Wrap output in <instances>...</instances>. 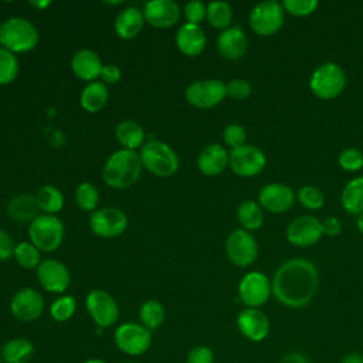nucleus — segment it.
Listing matches in <instances>:
<instances>
[{
	"instance_id": "16",
	"label": "nucleus",
	"mask_w": 363,
	"mask_h": 363,
	"mask_svg": "<svg viewBox=\"0 0 363 363\" xmlns=\"http://www.w3.org/2000/svg\"><path fill=\"white\" fill-rule=\"evenodd\" d=\"M37 279L40 285L52 294H62L71 284L69 269L58 259H44L37 267Z\"/></svg>"
},
{
	"instance_id": "51",
	"label": "nucleus",
	"mask_w": 363,
	"mask_h": 363,
	"mask_svg": "<svg viewBox=\"0 0 363 363\" xmlns=\"http://www.w3.org/2000/svg\"><path fill=\"white\" fill-rule=\"evenodd\" d=\"M31 4L35 6V7H38V9H44V7L50 6L51 3H50V1H31Z\"/></svg>"
},
{
	"instance_id": "29",
	"label": "nucleus",
	"mask_w": 363,
	"mask_h": 363,
	"mask_svg": "<svg viewBox=\"0 0 363 363\" xmlns=\"http://www.w3.org/2000/svg\"><path fill=\"white\" fill-rule=\"evenodd\" d=\"M115 136L116 140L123 146V149L128 150H136L138 147L143 146L145 143V130L143 128L130 119L122 121L115 128Z\"/></svg>"
},
{
	"instance_id": "35",
	"label": "nucleus",
	"mask_w": 363,
	"mask_h": 363,
	"mask_svg": "<svg viewBox=\"0 0 363 363\" xmlns=\"http://www.w3.org/2000/svg\"><path fill=\"white\" fill-rule=\"evenodd\" d=\"M17 264L26 269H33L40 265V250L33 242H18L13 254Z\"/></svg>"
},
{
	"instance_id": "4",
	"label": "nucleus",
	"mask_w": 363,
	"mask_h": 363,
	"mask_svg": "<svg viewBox=\"0 0 363 363\" xmlns=\"http://www.w3.org/2000/svg\"><path fill=\"white\" fill-rule=\"evenodd\" d=\"M139 156L142 166L159 177H169L179 169V156L167 143L160 140L145 143Z\"/></svg>"
},
{
	"instance_id": "2",
	"label": "nucleus",
	"mask_w": 363,
	"mask_h": 363,
	"mask_svg": "<svg viewBox=\"0 0 363 363\" xmlns=\"http://www.w3.org/2000/svg\"><path fill=\"white\" fill-rule=\"evenodd\" d=\"M142 160L135 150L119 149L113 152L102 170L104 182L112 189H128L140 176Z\"/></svg>"
},
{
	"instance_id": "28",
	"label": "nucleus",
	"mask_w": 363,
	"mask_h": 363,
	"mask_svg": "<svg viewBox=\"0 0 363 363\" xmlns=\"http://www.w3.org/2000/svg\"><path fill=\"white\" fill-rule=\"evenodd\" d=\"M108 96H109V92H108L106 84L94 81V82H89L82 89L79 96V104L86 112L94 113L101 111L106 105Z\"/></svg>"
},
{
	"instance_id": "30",
	"label": "nucleus",
	"mask_w": 363,
	"mask_h": 363,
	"mask_svg": "<svg viewBox=\"0 0 363 363\" xmlns=\"http://www.w3.org/2000/svg\"><path fill=\"white\" fill-rule=\"evenodd\" d=\"M340 201L349 214L359 216L363 213V176L354 177L346 183L340 194Z\"/></svg>"
},
{
	"instance_id": "17",
	"label": "nucleus",
	"mask_w": 363,
	"mask_h": 363,
	"mask_svg": "<svg viewBox=\"0 0 363 363\" xmlns=\"http://www.w3.org/2000/svg\"><path fill=\"white\" fill-rule=\"evenodd\" d=\"M235 323L240 333L251 342H262L271 332L269 318L259 308H244Z\"/></svg>"
},
{
	"instance_id": "3",
	"label": "nucleus",
	"mask_w": 363,
	"mask_h": 363,
	"mask_svg": "<svg viewBox=\"0 0 363 363\" xmlns=\"http://www.w3.org/2000/svg\"><path fill=\"white\" fill-rule=\"evenodd\" d=\"M40 34L37 27L27 18L10 17L0 24L1 48L16 54L28 52L38 44Z\"/></svg>"
},
{
	"instance_id": "43",
	"label": "nucleus",
	"mask_w": 363,
	"mask_h": 363,
	"mask_svg": "<svg viewBox=\"0 0 363 363\" xmlns=\"http://www.w3.org/2000/svg\"><path fill=\"white\" fill-rule=\"evenodd\" d=\"M183 14L189 24L199 26V23H201L207 16V6H204V3L199 0L189 1L183 9Z\"/></svg>"
},
{
	"instance_id": "5",
	"label": "nucleus",
	"mask_w": 363,
	"mask_h": 363,
	"mask_svg": "<svg viewBox=\"0 0 363 363\" xmlns=\"http://www.w3.org/2000/svg\"><path fill=\"white\" fill-rule=\"evenodd\" d=\"M28 235L31 242L44 252L55 251L64 240V224L52 214H40L30 223Z\"/></svg>"
},
{
	"instance_id": "55",
	"label": "nucleus",
	"mask_w": 363,
	"mask_h": 363,
	"mask_svg": "<svg viewBox=\"0 0 363 363\" xmlns=\"http://www.w3.org/2000/svg\"><path fill=\"white\" fill-rule=\"evenodd\" d=\"M0 363H3V359H1V356H0Z\"/></svg>"
},
{
	"instance_id": "37",
	"label": "nucleus",
	"mask_w": 363,
	"mask_h": 363,
	"mask_svg": "<svg viewBox=\"0 0 363 363\" xmlns=\"http://www.w3.org/2000/svg\"><path fill=\"white\" fill-rule=\"evenodd\" d=\"M75 201L79 208L85 211H95L99 201L98 189L89 182H82L75 190Z\"/></svg>"
},
{
	"instance_id": "7",
	"label": "nucleus",
	"mask_w": 363,
	"mask_h": 363,
	"mask_svg": "<svg viewBox=\"0 0 363 363\" xmlns=\"http://www.w3.org/2000/svg\"><path fill=\"white\" fill-rule=\"evenodd\" d=\"M346 85V74L340 65L325 62L319 65L309 81L311 91L320 99H333L342 94Z\"/></svg>"
},
{
	"instance_id": "52",
	"label": "nucleus",
	"mask_w": 363,
	"mask_h": 363,
	"mask_svg": "<svg viewBox=\"0 0 363 363\" xmlns=\"http://www.w3.org/2000/svg\"><path fill=\"white\" fill-rule=\"evenodd\" d=\"M357 228H359V231L363 234V213H360V214L357 216Z\"/></svg>"
},
{
	"instance_id": "26",
	"label": "nucleus",
	"mask_w": 363,
	"mask_h": 363,
	"mask_svg": "<svg viewBox=\"0 0 363 363\" xmlns=\"http://www.w3.org/2000/svg\"><path fill=\"white\" fill-rule=\"evenodd\" d=\"M7 214L16 221H33L40 216V207L35 196L21 193L14 196L7 204Z\"/></svg>"
},
{
	"instance_id": "14",
	"label": "nucleus",
	"mask_w": 363,
	"mask_h": 363,
	"mask_svg": "<svg viewBox=\"0 0 363 363\" xmlns=\"http://www.w3.org/2000/svg\"><path fill=\"white\" fill-rule=\"evenodd\" d=\"M225 252L233 264L238 267H248L257 259L258 245L250 231L240 228L228 235L225 241Z\"/></svg>"
},
{
	"instance_id": "47",
	"label": "nucleus",
	"mask_w": 363,
	"mask_h": 363,
	"mask_svg": "<svg viewBox=\"0 0 363 363\" xmlns=\"http://www.w3.org/2000/svg\"><path fill=\"white\" fill-rule=\"evenodd\" d=\"M99 77L102 78L104 84H108V85L116 84L121 79V69L115 64H106L102 67Z\"/></svg>"
},
{
	"instance_id": "46",
	"label": "nucleus",
	"mask_w": 363,
	"mask_h": 363,
	"mask_svg": "<svg viewBox=\"0 0 363 363\" xmlns=\"http://www.w3.org/2000/svg\"><path fill=\"white\" fill-rule=\"evenodd\" d=\"M14 241L11 238V235L0 228V261H4V259H9L13 254H14Z\"/></svg>"
},
{
	"instance_id": "21",
	"label": "nucleus",
	"mask_w": 363,
	"mask_h": 363,
	"mask_svg": "<svg viewBox=\"0 0 363 363\" xmlns=\"http://www.w3.org/2000/svg\"><path fill=\"white\" fill-rule=\"evenodd\" d=\"M206 34L200 26L183 24L176 33V45L187 57H197L206 48Z\"/></svg>"
},
{
	"instance_id": "22",
	"label": "nucleus",
	"mask_w": 363,
	"mask_h": 363,
	"mask_svg": "<svg viewBox=\"0 0 363 363\" xmlns=\"http://www.w3.org/2000/svg\"><path fill=\"white\" fill-rule=\"evenodd\" d=\"M102 67L104 64L101 62L99 55L88 48L77 51L71 60L74 75L86 82H94L101 75Z\"/></svg>"
},
{
	"instance_id": "38",
	"label": "nucleus",
	"mask_w": 363,
	"mask_h": 363,
	"mask_svg": "<svg viewBox=\"0 0 363 363\" xmlns=\"http://www.w3.org/2000/svg\"><path fill=\"white\" fill-rule=\"evenodd\" d=\"M18 75V61L17 57L0 47V85H7L13 82Z\"/></svg>"
},
{
	"instance_id": "20",
	"label": "nucleus",
	"mask_w": 363,
	"mask_h": 363,
	"mask_svg": "<svg viewBox=\"0 0 363 363\" xmlns=\"http://www.w3.org/2000/svg\"><path fill=\"white\" fill-rule=\"evenodd\" d=\"M259 206L271 213H284L294 204V190L282 183H271L264 186L258 194Z\"/></svg>"
},
{
	"instance_id": "8",
	"label": "nucleus",
	"mask_w": 363,
	"mask_h": 363,
	"mask_svg": "<svg viewBox=\"0 0 363 363\" xmlns=\"http://www.w3.org/2000/svg\"><path fill=\"white\" fill-rule=\"evenodd\" d=\"M285 10L277 0H265L254 6L250 13V26L258 35H272L284 24Z\"/></svg>"
},
{
	"instance_id": "23",
	"label": "nucleus",
	"mask_w": 363,
	"mask_h": 363,
	"mask_svg": "<svg viewBox=\"0 0 363 363\" xmlns=\"http://www.w3.org/2000/svg\"><path fill=\"white\" fill-rule=\"evenodd\" d=\"M247 35L240 27H228L217 38V50L227 60H238L247 51Z\"/></svg>"
},
{
	"instance_id": "9",
	"label": "nucleus",
	"mask_w": 363,
	"mask_h": 363,
	"mask_svg": "<svg viewBox=\"0 0 363 363\" xmlns=\"http://www.w3.org/2000/svg\"><path fill=\"white\" fill-rule=\"evenodd\" d=\"M184 95L191 106L210 109L217 106L227 96V85L216 78L194 81L186 88Z\"/></svg>"
},
{
	"instance_id": "54",
	"label": "nucleus",
	"mask_w": 363,
	"mask_h": 363,
	"mask_svg": "<svg viewBox=\"0 0 363 363\" xmlns=\"http://www.w3.org/2000/svg\"><path fill=\"white\" fill-rule=\"evenodd\" d=\"M122 363H133V362H122Z\"/></svg>"
},
{
	"instance_id": "31",
	"label": "nucleus",
	"mask_w": 363,
	"mask_h": 363,
	"mask_svg": "<svg viewBox=\"0 0 363 363\" xmlns=\"http://www.w3.org/2000/svg\"><path fill=\"white\" fill-rule=\"evenodd\" d=\"M166 318L164 306L157 299H147L139 308V319L140 323L149 330L159 329Z\"/></svg>"
},
{
	"instance_id": "19",
	"label": "nucleus",
	"mask_w": 363,
	"mask_h": 363,
	"mask_svg": "<svg viewBox=\"0 0 363 363\" xmlns=\"http://www.w3.org/2000/svg\"><path fill=\"white\" fill-rule=\"evenodd\" d=\"M145 21L156 28H169L179 21L180 9L173 0H152L142 10Z\"/></svg>"
},
{
	"instance_id": "25",
	"label": "nucleus",
	"mask_w": 363,
	"mask_h": 363,
	"mask_svg": "<svg viewBox=\"0 0 363 363\" xmlns=\"http://www.w3.org/2000/svg\"><path fill=\"white\" fill-rule=\"evenodd\" d=\"M143 24L145 17L142 10H139L138 7H126L116 16L113 28L119 38L130 40L142 31Z\"/></svg>"
},
{
	"instance_id": "53",
	"label": "nucleus",
	"mask_w": 363,
	"mask_h": 363,
	"mask_svg": "<svg viewBox=\"0 0 363 363\" xmlns=\"http://www.w3.org/2000/svg\"><path fill=\"white\" fill-rule=\"evenodd\" d=\"M82 363H108V362L104 360V359H99V357H92V359H86Z\"/></svg>"
},
{
	"instance_id": "13",
	"label": "nucleus",
	"mask_w": 363,
	"mask_h": 363,
	"mask_svg": "<svg viewBox=\"0 0 363 363\" xmlns=\"http://www.w3.org/2000/svg\"><path fill=\"white\" fill-rule=\"evenodd\" d=\"M92 233L102 238H113L121 235L128 227L126 214L116 207H104L92 211L89 217Z\"/></svg>"
},
{
	"instance_id": "6",
	"label": "nucleus",
	"mask_w": 363,
	"mask_h": 363,
	"mask_svg": "<svg viewBox=\"0 0 363 363\" xmlns=\"http://www.w3.org/2000/svg\"><path fill=\"white\" fill-rule=\"evenodd\" d=\"M152 330L138 322L121 323L113 333L118 350L126 356H142L152 346Z\"/></svg>"
},
{
	"instance_id": "11",
	"label": "nucleus",
	"mask_w": 363,
	"mask_h": 363,
	"mask_svg": "<svg viewBox=\"0 0 363 363\" xmlns=\"http://www.w3.org/2000/svg\"><path fill=\"white\" fill-rule=\"evenodd\" d=\"M272 285L268 277L259 271L245 274L238 284V298L245 308H259L269 299Z\"/></svg>"
},
{
	"instance_id": "10",
	"label": "nucleus",
	"mask_w": 363,
	"mask_h": 363,
	"mask_svg": "<svg viewBox=\"0 0 363 363\" xmlns=\"http://www.w3.org/2000/svg\"><path fill=\"white\" fill-rule=\"evenodd\" d=\"M86 311L99 329L113 326L119 319V306L113 296L104 289H92L85 299Z\"/></svg>"
},
{
	"instance_id": "33",
	"label": "nucleus",
	"mask_w": 363,
	"mask_h": 363,
	"mask_svg": "<svg viewBox=\"0 0 363 363\" xmlns=\"http://www.w3.org/2000/svg\"><path fill=\"white\" fill-rule=\"evenodd\" d=\"M37 203L40 210L44 211V214H57L64 207V196L60 189L51 184L43 186L37 194H35Z\"/></svg>"
},
{
	"instance_id": "44",
	"label": "nucleus",
	"mask_w": 363,
	"mask_h": 363,
	"mask_svg": "<svg viewBox=\"0 0 363 363\" xmlns=\"http://www.w3.org/2000/svg\"><path fill=\"white\" fill-rule=\"evenodd\" d=\"M186 363H214V352L206 345L193 346L187 353Z\"/></svg>"
},
{
	"instance_id": "48",
	"label": "nucleus",
	"mask_w": 363,
	"mask_h": 363,
	"mask_svg": "<svg viewBox=\"0 0 363 363\" xmlns=\"http://www.w3.org/2000/svg\"><path fill=\"white\" fill-rule=\"evenodd\" d=\"M322 230L323 234L329 237H336L342 231V223L336 217H328L322 221Z\"/></svg>"
},
{
	"instance_id": "1",
	"label": "nucleus",
	"mask_w": 363,
	"mask_h": 363,
	"mask_svg": "<svg viewBox=\"0 0 363 363\" xmlns=\"http://www.w3.org/2000/svg\"><path fill=\"white\" fill-rule=\"evenodd\" d=\"M275 299L288 308H303L315 296L319 275L312 262L303 258L285 261L275 272L271 282Z\"/></svg>"
},
{
	"instance_id": "27",
	"label": "nucleus",
	"mask_w": 363,
	"mask_h": 363,
	"mask_svg": "<svg viewBox=\"0 0 363 363\" xmlns=\"http://www.w3.org/2000/svg\"><path fill=\"white\" fill-rule=\"evenodd\" d=\"M3 363H28L34 356V345L27 337L7 340L0 352Z\"/></svg>"
},
{
	"instance_id": "18",
	"label": "nucleus",
	"mask_w": 363,
	"mask_h": 363,
	"mask_svg": "<svg viewBox=\"0 0 363 363\" xmlns=\"http://www.w3.org/2000/svg\"><path fill=\"white\" fill-rule=\"evenodd\" d=\"M323 235L322 221L313 216H299L286 228V238L292 245L309 247Z\"/></svg>"
},
{
	"instance_id": "42",
	"label": "nucleus",
	"mask_w": 363,
	"mask_h": 363,
	"mask_svg": "<svg viewBox=\"0 0 363 363\" xmlns=\"http://www.w3.org/2000/svg\"><path fill=\"white\" fill-rule=\"evenodd\" d=\"M223 139L225 145H228L231 149H235L245 145L247 132L240 123H230L223 132Z\"/></svg>"
},
{
	"instance_id": "40",
	"label": "nucleus",
	"mask_w": 363,
	"mask_h": 363,
	"mask_svg": "<svg viewBox=\"0 0 363 363\" xmlns=\"http://www.w3.org/2000/svg\"><path fill=\"white\" fill-rule=\"evenodd\" d=\"M339 164L346 172H357L363 167V153L356 147H346L339 155Z\"/></svg>"
},
{
	"instance_id": "39",
	"label": "nucleus",
	"mask_w": 363,
	"mask_h": 363,
	"mask_svg": "<svg viewBox=\"0 0 363 363\" xmlns=\"http://www.w3.org/2000/svg\"><path fill=\"white\" fill-rule=\"evenodd\" d=\"M298 201L301 206L309 208V210H318L323 206L325 203V194L322 193L320 189L315 186H303L298 190L296 193Z\"/></svg>"
},
{
	"instance_id": "41",
	"label": "nucleus",
	"mask_w": 363,
	"mask_h": 363,
	"mask_svg": "<svg viewBox=\"0 0 363 363\" xmlns=\"http://www.w3.org/2000/svg\"><path fill=\"white\" fill-rule=\"evenodd\" d=\"M318 0H284L282 7L292 16H309L318 9Z\"/></svg>"
},
{
	"instance_id": "12",
	"label": "nucleus",
	"mask_w": 363,
	"mask_h": 363,
	"mask_svg": "<svg viewBox=\"0 0 363 363\" xmlns=\"http://www.w3.org/2000/svg\"><path fill=\"white\" fill-rule=\"evenodd\" d=\"M267 163L264 152L254 145H242L228 153V166L242 177H251L264 170Z\"/></svg>"
},
{
	"instance_id": "34",
	"label": "nucleus",
	"mask_w": 363,
	"mask_h": 363,
	"mask_svg": "<svg viewBox=\"0 0 363 363\" xmlns=\"http://www.w3.org/2000/svg\"><path fill=\"white\" fill-rule=\"evenodd\" d=\"M206 18L208 20L210 26L218 30H225L230 27L233 21V9L228 3L217 0L211 1L207 6V16Z\"/></svg>"
},
{
	"instance_id": "36",
	"label": "nucleus",
	"mask_w": 363,
	"mask_h": 363,
	"mask_svg": "<svg viewBox=\"0 0 363 363\" xmlns=\"http://www.w3.org/2000/svg\"><path fill=\"white\" fill-rule=\"evenodd\" d=\"M77 311V301L71 295L58 296L50 306V315L55 322L69 320Z\"/></svg>"
},
{
	"instance_id": "50",
	"label": "nucleus",
	"mask_w": 363,
	"mask_h": 363,
	"mask_svg": "<svg viewBox=\"0 0 363 363\" xmlns=\"http://www.w3.org/2000/svg\"><path fill=\"white\" fill-rule=\"evenodd\" d=\"M339 363H363V353L360 352H349L343 354Z\"/></svg>"
},
{
	"instance_id": "32",
	"label": "nucleus",
	"mask_w": 363,
	"mask_h": 363,
	"mask_svg": "<svg viewBox=\"0 0 363 363\" xmlns=\"http://www.w3.org/2000/svg\"><path fill=\"white\" fill-rule=\"evenodd\" d=\"M237 218L238 223L247 231L258 230L264 223V211L259 203L252 200L242 201L237 208Z\"/></svg>"
},
{
	"instance_id": "24",
	"label": "nucleus",
	"mask_w": 363,
	"mask_h": 363,
	"mask_svg": "<svg viewBox=\"0 0 363 363\" xmlns=\"http://www.w3.org/2000/svg\"><path fill=\"white\" fill-rule=\"evenodd\" d=\"M197 166L203 174L217 176L228 166V153L218 143L207 145L197 157Z\"/></svg>"
},
{
	"instance_id": "45",
	"label": "nucleus",
	"mask_w": 363,
	"mask_h": 363,
	"mask_svg": "<svg viewBox=\"0 0 363 363\" xmlns=\"http://www.w3.org/2000/svg\"><path fill=\"white\" fill-rule=\"evenodd\" d=\"M251 94V84L242 78L231 79L227 84V95L234 99H245Z\"/></svg>"
},
{
	"instance_id": "49",
	"label": "nucleus",
	"mask_w": 363,
	"mask_h": 363,
	"mask_svg": "<svg viewBox=\"0 0 363 363\" xmlns=\"http://www.w3.org/2000/svg\"><path fill=\"white\" fill-rule=\"evenodd\" d=\"M279 363H311V360L305 353L298 350H291L281 357Z\"/></svg>"
},
{
	"instance_id": "15",
	"label": "nucleus",
	"mask_w": 363,
	"mask_h": 363,
	"mask_svg": "<svg viewBox=\"0 0 363 363\" xmlns=\"http://www.w3.org/2000/svg\"><path fill=\"white\" fill-rule=\"evenodd\" d=\"M10 311L21 322H34L44 312V298L34 288H21L11 296Z\"/></svg>"
}]
</instances>
